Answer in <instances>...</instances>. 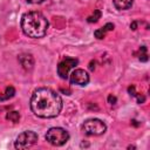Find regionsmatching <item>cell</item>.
I'll return each instance as SVG.
<instances>
[{
    "label": "cell",
    "instance_id": "obj_3",
    "mask_svg": "<svg viewBox=\"0 0 150 150\" xmlns=\"http://www.w3.org/2000/svg\"><path fill=\"white\" fill-rule=\"evenodd\" d=\"M46 141L48 143H50L52 145H55V146H60V145H63L64 143H67V141L69 139V134L66 129L63 128H50L47 134H46Z\"/></svg>",
    "mask_w": 150,
    "mask_h": 150
},
{
    "label": "cell",
    "instance_id": "obj_13",
    "mask_svg": "<svg viewBox=\"0 0 150 150\" xmlns=\"http://www.w3.org/2000/svg\"><path fill=\"white\" fill-rule=\"evenodd\" d=\"M94 35H95L96 39H103V38L105 36V30H104V28L96 29V30L94 32Z\"/></svg>",
    "mask_w": 150,
    "mask_h": 150
},
{
    "label": "cell",
    "instance_id": "obj_4",
    "mask_svg": "<svg viewBox=\"0 0 150 150\" xmlns=\"http://www.w3.org/2000/svg\"><path fill=\"white\" fill-rule=\"evenodd\" d=\"M82 130L84 131V134L90 135V136H98L105 132L107 130V125L103 121L98 120V118H89L87 120L83 125H82Z\"/></svg>",
    "mask_w": 150,
    "mask_h": 150
},
{
    "label": "cell",
    "instance_id": "obj_6",
    "mask_svg": "<svg viewBox=\"0 0 150 150\" xmlns=\"http://www.w3.org/2000/svg\"><path fill=\"white\" fill-rule=\"evenodd\" d=\"M79 63L77 59L73 57H64L59 64H57V74L61 79H67L69 71Z\"/></svg>",
    "mask_w": 150,
    "mask_h": 150
},
{
    "label": "cell",
    "instance_id": "obj_18",
    "mask_svg": "<svg viewBox=\"0 0 150 150\" xmlns=\"http://www.w3.org/2000/svg\"><path fill=\"white\" fill-rule=\"evenodd\" d=\"M139 60H141V61H148V56H146V54H145V53L141 54V55H139Z\"/></svg>",
    "mask_w": 150,
    "mask_h": 150
},
{
    "label": "cell",
    "instance_id": "obj_17",
    "mask_svg": "<svg viewBox=\"0 0 150 150\" xmlns=\"http://www.w3.org/2000/svg\"><path fill=\"white\" fill-rule=\"evenodd\" d=\"M128 91L130 93V95H134V96L136 95V93H135V87H134V86H130V87L128 88Z\"/></svg>",
    "mask_w": 150,
    "mask_h": 150
},
{
    "label": "cell",
    "instance_id": "obj_20",
    "mask_svg": "<svg viewBox=\"0 0 150 150\" xmlns=\"http://www.w3.org/2000/svg\"><path fill=\"white\" fill-rule=\"evenodd\" d=\"M130 28H131L132 30H135V29L137 28V22H136V21H134V22H131V25H130Z\"/></svg>",
    "mask_w": 150,
    "mask_h": 150
},
{
    "label": "cell",
    "instance_id": "obj_10",
    "mask_svg": "<svg viewBox=\"0 0 150 150\" xmlns=\"http://www.w3.org/2000/svg\"><path fill=\"white\" fill-rule=\"evenodd\" d=\"M14 94H15V89H14V87H12V86H9V87H7L6 88V91H5V96H1L0 97V100H8V98H11V97H13L14 96Z\"/></svg>",
    "mask_w": 150,
    "mask_h": 150
},
{
    "label": "cell",
    "instance_id": "obj_11",
    "mask_svg": "<svg viewBox=\"0 0 150 150\" xmlns=\"http://www.w3.org/2000/svg\"><path fill=\"white\" fill-rule=\"evenodd\" d=\"M6 118L9 120V121H12V122H14V123H16L20 120V114L18 111H9V112H7Z\"/></svg>",
    "mask_w": 150,
    "mask_h": 150
},
{
    "label": "cell",
    "instance_id": "obj_21",
    "mask_svg": "<svg viewBox=\"0 0 150 150\" xmlns=\"http://www.w3.org/2000/svg\"><path fill=\"white\" fill-rule=\"evenodd\" d=\"M89 69H90V70H94V69H95V62H90V64H89Z\"/></svg>",
    "mask_w": 150,
    "mask_h": 150
},
{
    "label": "cell",
    "instance_id": "obj_19",
    "mask_svg": "<svg viewBox=\"0 0 150 150\" xmlns=\"http://www.w3.org/2000/svg\"><path fill=\"white\" fill-rule=\"evenodd\" d=\"M43 1L45 0H27V2H29V4H41Z\"/></svg>",
    "mask_w": 150,
    "mask_h": 150
},
{
    "label": "cell",
    "instance_id": "obj_9",
    "mask_svg": "<svg viewBox=\"0 0 150 150\" xmlns=\"http://www.w3.org/2000/svg\"><path fill=\"white\" fill-rule=\"evenodd\" d=\"M112 2H114V6L117 9L123 11V9L130 8L131 5H132V2H134V0H112Z\"/></svg>",
    "mask_w": 150,
    "mask_h": 150
},
{
    "label": "cell",
    "instance_id": "obj_15",
    "mask_svg": "<svg viewBox=\"0 0 150 150\" xmlns=\"http://www.w3.org/2000/svg\"><path fill=\"white\" fill-rule=\"evenodd\" d=\"M103 28H104L105 32H107V30H112V29H114V25L110 23V22H108V23H105V26H104Z\"/></svg>",
    "mask_w": 150,
    "mask_h": 150
},
{
    "label": "cell",
    "instance_id": "obj_1",
    "mask_svg": "<svg viewBox=\"0 0 150 150\" xmlns=\"http://www.w3.org/2000/svg\"><path fill=\"white\" fill-rule=\"evenodd\" d=\"M30 109L38 117L53 118L62 109V98L49 88H39L30 97Z\"/></svg>",
    "mask_w": 150,
    "mask_h": 150
},
{
    "label": "cell",
    "instance_id": "obj_8",
    "mask_svg": "<svg viewBox=\"0 0 150 150\" xmlns=\"http://www.w3.org/2000/svg\"><path fill=\"white\" fill-rule=\"evenodd\" d=\"M19 61H20L21 66L27 70H30L33 68V66H34V60H33L30 54H21V55H19Z\"/></svg>",
    "mask_w": 150,
    "mask_h": 150
},
{
    "label": "cell",
    "instance_id": "obj_5",
    "mask_svg": "<svg viewBox=\"0 0 150 150\" xmlns=\"http://www.w3.org/2000/svg\"><path fill=\"white\" fill-rule=\"evenodd\" d=\"M36 142H38V135L34 131L27 130V131L21 132L16 137V141H15L14 146H15V149L25 150V149H28V148L33 146Z\"/></svg>",
    "mask_w": 150,
    "mask_h": 150
},
{
    "label": "cell",
    "instance_id": "obj_2",
    "mask_svg": "<svg viewBox=\"0 0 150 150\" xmlns=\"http://www.w3.org/2000/svg\"><path fill=\"white\" fill-rule=\"evenodd\" d=\"M49 27V22L46 16L40 12H28L22 15L21 28L25 35L39 39L46 35Z\"/></svg>",
    "mask_w": 150,
    "mask_h": 150
},
{
    "label": "cell",
    "instance_id": "obj_14",
    "mask_svg": "<svg viewBox=\"0 0 150 150\" xmlns=\"http://www.w3.org/2000/svg\"><path fill=\"white\" fill-rule=\"evenodd\" d=\"M116 102H117V98L115 96H112V95L108 96V103L109 104H116Z\"/></svg>",
    "mask_w": 150,
    "mask_h": 150
},
{
    "label": "cell",
    "instance_id": "obj_16",
    "mask_svg": "<svg viewBox=\"0 0 150 150\" xmlns=\"http://www.w3.org/2000/svg\"><path fill=\"white\" fill-rule=\"evenodd\" d=\"M135 96L137 97V102H138V103H143V102L145 101V97H144L143 95H139V94H136Z\"/></svg>",
    "mask_w": 150,
    "mask_h": 150
},
{
    "label": "cell",
    "instance_id": "obj_7",
    "mask_svg": "<svg viewBox=\"0 0 150 150\" xmlns=\"http://www.w3.org/2000/svg\"><path fill=\"white\" fill-rule=\"evenodd\" d=\"M70 83L76 84V86H87L89 82V75L86 70L83 69H75L70 73L69 76Z\"/></svg>",
    "mask_w": 150,
    "mask_h": 150
},
{
    "label": "cell",
    "instance_id": "obj_12",
    "mask_svg": "<svg viewBox=\"0 0 150 150\" xmlns=\"http://www.w3.org/2000/svg\"><path fill=\"white\" fill-rule=\"evenodd\" d=\"M101 18V12L98 11V9H95L94 11V14L93 15H90V16H88V22H96L98 19Z\"/></svg>",
    "mask_w": 150,
    "mask_h": 150
}]
</instances>
